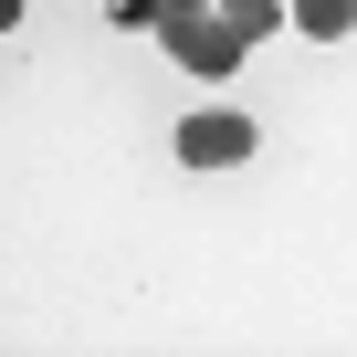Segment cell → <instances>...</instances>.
<instances>
[{
    "label": "cell",
    "mask_w": 357,
    "mask_h": 357,
    "mask_svg": "<svg viewBox=\"0 0 357 357\" xmlns=\"http://www.w3.org/2000/svg\"><path fill=\"white\" fill-rule=\"evenodd\" d=\"M221 22H231L242 43H263V32H284V0H221Z\"/></svg>",
    "instance_id": "cell-4"
},
{
    "label": "cell",
    "mask_w": 357,
    "mask_h": 357,
    "mask_svg": "<svg viewBox=\"0 0 357 357\" xmlns=\"http://www.w3.org/2000/svg\"><path fill=\"white\" fill-rule=\"evenodd\" d=\"M105 22L116 32H158V0H105Z\"/></svg>",
    "instance_id": "cell-5"
},
{
    "label": "cell",
    "mask_w": 357,
    "mask_h": 357,
    "mask_svg": "<svg viewBox=\"0 0 357 357\" xmlns=\"http://www.w3.org/2000/svg\"><path fill=\"white\" fill-rule=\"evenodd\" d=\"M158 43L178 53V74H200V84H221V74H242V53H252V43H242V32L221 22V11H200V22H168Z\"/></svg>",
    "instance_id": "cell-1"
},
{
    "label": "cell",
    "mask_w": 357,
    "mask_h": 357,
    "mask_svg": "<svg viewBox=\"0 0 357 357\" xmlns=\"http://www.w3.org/2000/svg\"><path fill=\"white\" fill-rule=\"evenodd\" d=\"M263 137H252V116H231V105H211V116H178V168H242Z\"/></svg>",
    "instance_id": "cell-2"
},
{
    "label": "cell",
    "mask_w": 357,
    "mask_h": 357,
    "mask_svg": "<svg viewBox=\"0 0 357 357\" xmlns=\"http://www.w3.org/2000/svg\"><path fill=\"white\" fill-rule=\"evenodd\" d=\"M0 32H22V0H0Z\"/></svg>",
    "instance_id": "cell-7"
},
{
    "label": "cell",
    "mask_w": 357,
    "mask_h": 357,
    "mask_svg": "<svg viewBox=\"0 0 357 357\" xmlns=\"http://www.w3.org/2000/svg\"><path fill=\"white\" fill-rule=\"evenodd\" d=\"M200 11H221V0H158V32L168 22H200Z\"/></svg>",
    "instance_id": "cell-6"
},
{
    "label": "cell",
    "mask_w": 357,
    "mask_h": 357,
    "mask_svg": "<svg viewBox=\"0 0 357 357\" xmlns=\"http://www.w3.org/2000/svg\"><path fill=\"white\" fill-rule=\"evenodd\" d=\"M284 22L315 32V43H347V32H357V0H284Z\"/></svg>",
    "instance_id": "cell-3"
}]
</instances>
